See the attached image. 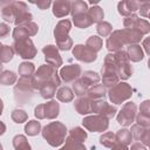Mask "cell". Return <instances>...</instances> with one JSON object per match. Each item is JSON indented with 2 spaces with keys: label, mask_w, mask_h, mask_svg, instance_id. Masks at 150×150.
Segmentation results:
<instances>
[{
  "label": "cell",
  "mask_w": 150,
  "mask_h": 150,
  "mask_svg": "<svg viewBox=\"0 0 150 150\" xmlns=\"http://www.w3.org/2000/svg\"><path fill=\"white\" fill-rule=\"evenodd\" d=\"M70 4L69 2H55L54 4V14L56 15L57 13H59V11H61V13H60V16H62V15H64V14H67L68 12H69V9H70Z\"/></svg>",
  "instance_id": "6da1fadb"
},
{
  "label": "cell",
  "mask_w": 150,
  "mask_h": 150,
  "mask_svg": "<svg viewBox=\"0 0 150 150\" xmlns=\"http://www.w3.org/2000/svg\"><path fill=\"white\" fill-rule=\"evenodd\" d=\"M39 129H40V123H38L35 121H30L29 124L26 127V131L29 135H35L36 132H39Z\"/></svg>",
  "instance_id": "7a4b0ae2"
},
{
  "label": "cell",
  "mask_w": 150,
  "mask_h": 150,
  "mask_svg": "<svg viewBox=\"0 0 150 150\" xmlns=\"http://www.w3.org/2000/svg\"><path fill=\"white\" fill-rule=\"evenodd\" d=\"M7 33H8V27H7L6 25L1 23V25H0V36H2V35H6Z\"/></svg>",
  "instance_id": "3957f363"
},
{
  "label": "cell",
  "mask_w": 150,
  "mask_h": 150,
  "mask_svg": "<svg viewBox=\"0 0 150 150\" xmlns=\"http://www.w3.org/2000/svg\"><path fill=\"white\" fill-rule=\"evenodd\" d=\"M4 130H5V125L2 123H0V135L4 132Z\"/></svg>",
  "instance_id": "277c9868"
},
{
  "label": "cell",
  "mask_w": 150,
  "mask_h": 150,
  "mask_svg": "<svg viewBox=\"0 0 150 150\" xmlns=\"http://www.w3.org/2000/svg\"><path fill=\"white\" fill-rule=\"evenodd\" d=\"M1 109H2V102L0 101V114H1Z\"/></svg>",
  "instance_id": "5b68a950"
}]
</instances>
